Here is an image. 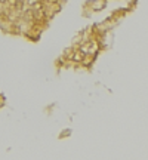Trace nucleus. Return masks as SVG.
I'll return each mask as SVG.
<instances>
[{"mask_svg":"<svg viewBox=\"0 0 148 160\" xmlns=\"http://www.w3.org/2000/svg\"><path fill=\"white\" fill-rule=\"evenodd\" d=\"M105 3H107V0H91V2H88V6L91 11L98 12V11L105 8Z\"/></svg>","mask_w":148,"mask_h":160,"instance_id":"f257e3e1","label":"nucleus"},{"mask_svg":"<svg viewBox=\"0 0 148 160\" xmlns=\"http://www.w3.org/2000/svg\"><path fill=\"white\" fill-rule=\"evenodd\" d=\"M71 132H73L71 129H65V130H62V132H61L59 138H64V136H70V133H71Z\"/></svg>","mask_w":148,"mask_h":160,"instance_id":"f03ea898","label":"nucleus"}]
</instances>
